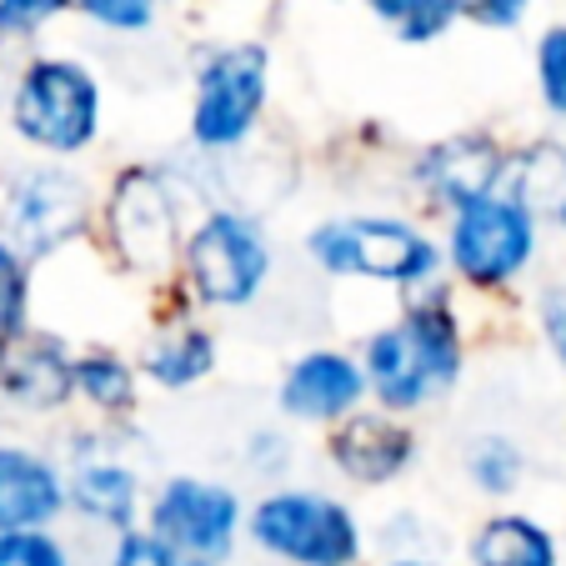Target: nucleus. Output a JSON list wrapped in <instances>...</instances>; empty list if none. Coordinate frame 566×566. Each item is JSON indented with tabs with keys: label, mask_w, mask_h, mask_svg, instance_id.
Masks as SVG:
<instances>
[{
	"label": "nucleus",
	"mask_w": 566,
	"mask_h": 566,
	"mask_svg": "<svg viewBox=\"0 0 566 566\" xmlns=\"http://www.w3.org/2000/svg\"><path fill=\"white\" fill-rule=\"evenodd\" d=\"M556 221H562V226H566V201H562V211H556Z\"/></svg>",
	"instance_id": "30"
},
{
	"label": "nucleus",
	"mask_w": 566,
	"mask_h": 566,
	"mask_svg": "<svg viewBox=\"0 0 566 566\" xmlns=\"http://www.w3.org/2000/svg\"><path fill=\"white\" fill-rule=\"evenodd\" d=\"M75 386L91 407L101 411H126L136 401V386H130V366L116 356H81L75 361Z\"/></svg>",
	"instance_id": "20"
},
{
	"label": "nucleus",
	"mask_w": 566,
	"mask_h": 566,
	"mask_svg": "<svg viewBox=\"0 0 566 566\" xmlns=\"http://www.w3.org/2000/svg\"><path fill=\"white\" fill-rule=\"evenodd\" d=\"M25 321V266L11 241H0V342L21 336Z\"/></svg>",
	"instance_id": "22"
},
{
	"label": "nucleus",
	"mask_w": 566,
	"mask_h": 566,
	"mask_svg": "<svg viewBox=\"0 0 566 566\" xmlns=\"http://www.w3.org/2000/svg\"><path fill=\"white\" fill-rule=\"evenodd\" d=\"M65 502L55 467L35 451L0 447V532H35Z\"/></svg>",
	"instance_id": "13"
},
{
	"label": "nucleus",
	"mask_w": 566,
	"mask_h": 566,
	"mask_svg": "<svg viewBox=\"0 0 566 566\" xmlns=\"http://www.w3.org/2000/svg\"><path fill=\"white\" fill-rule=\"evenodd\" d=\"M401 41L421 45L431 35H441L461 15V0H366Z\"/></svg>",
	"instance_id": "19"
},
{
	"label": "nucleus",
	"mask_w": 566,
	"mask_h": 566,
	"mask_svg": "<svg viewBox=\"0 0 566 566\" xmlns=\"http://www.w3.org/2000/svg\"><path fill=\"white\" fill-rule=\"evenodd\" d=\"M186 271L201 301L211 306H247L271 271L266 235L241 211H211L186 241Z\"/></svg>",
	"instance_id": "5"
},
{
	"label": "nucleus",
	"mask_w": 566,
	"mask_h": 566,
	"mask_svg": "<svg viewBox=\"0 0 566 566\" xmlns=\"http://www.w3.org/2000/svg\"><path fill=\"white\" fill-rule=\"evenodd\" d=\"M502 171H506V160H502V150H496V140H486V136H451L421 156V181H427V191L451 206L492 196L496 186H502Z\"/></svg>",
	"instance_id": "12"
},
{
	"label": "nucleus",
	"mask_w": 566,
	"mask_h": 566,
	"mask_svg": "<svg viewBox=\"0 0 566 566\" xmlns=\"http://www.w3.org/2000/svg\"><path fill=\"white\" fill-rule=\"evenodd\" d=\"M467 471L481 492H512L516 476H522V451L502 437H481L467 451Z\"/></svg>",
	"instance_id": "21"
},
{
	"label": "nucleus",
	"mask_w": 566,
	"mask_h": 566,
	"mask_svg": "<svg viewBox=\"0 0 566 566\" xmlns=\"http://www.w3.org/2000/svg\"><path fill=\"white\" fill-rule=\"evenodd\" d=\"M536 226L532 206L516 196H481V201L457 206V226H451V261L471 286H506L516 271L532 261Z\"/></svg>",
	"instance_id": "6"
},
{
	"label": "nucleus",
	"mask_w": 566,
	"mask_h": 566,
	"mask_svg": "<svg viewBox=\"0 0 566 566\" xmlns=\"http://www.w3.org/2000/svg\"><path fill=\"white\" fill-rule=\"evenodd\" d=\"M6 391H11V401H21L31 411H55L75 391V361L55 342L31 336L6 361Z\"/></svg>",
	"instance_id": "15"
},
{
	"label": "nucleus",
	"mask_w": 566,
	"mask_h": 566,
	"mask_svg": "<svg viewBox=\"0 0 566 566\" xmlns=\"http://www.w3.org/2000/svg\"><path fill=\"white\" fill-rule=\"evenodd\" d=\"M251 536L266 552L286 556L296 566H352L361 552L356 522L342 502L316 492H276L256 506Z\"/></svg>",
	"instance_id": "4"
},
{
	"label": "nucleus",
	"mask_w": 566,
	"mask_h": 566,
	"mask_svg": "<svg viewBox=\"0 0 566 566\" xmlns=\"http://www.w3.org/2000/svg\"><path fill=\"white\" fill-rule=\"evenodd\" d=\"M526 11V0H461V15L481 25H516Z\"/></svg>",
	"instance_id": "27"
},
{
	"label": "nucleus",
	"mask_w": 566,
	"mask_h": 566,
	"mask_svg": "<svg viewBox=\"0 0 566 566\" xmlns=\"http://www.w3.org/2000/svg\"><path fill=\"white\" fill-rule=\"evenodd\" d=\"M461 371L457 326L441 306H417L366 342V381L386 411H417L427 396L447 391Z\"/></svg>",
	"instance_id": "1"
},
{
	"label": "nucleus",
	"mask_w": 566,
	"mask_h": 566,
	"mask_svg": "<svg viewBox=\"0 0 566 566\" xmlns=\"http://www.w3.org/2000/svg\"><path fill=\"white\" fill-rule=\"evenodd\" d=\"M536 81H542V101L566 116V25L542 35V51H536Z\"/></svg>",
	"instance_id": "23"
},
{
	"label": "nucleus",
	"mask_w": 566,
	"mask_h": 566,
	"mask_svg": "<svg viewBox=\"0 0 566 566\" xmlns=\"http://www.w3.org/2000/svg\"><path fill=\"white\" fill-rule=\"evenodd\" d=\"M11 120L31 146L71 156L96 140L101 91L91 71H81L75 61H35L15 86Z\"/></svg>",
	"instance_id": "3"
},
{
	"label": "nucleus",
	"mask_w": 566,
	"mask_h": 566,
	"mask_svg": "<svg viewBox=\"0 0 566 566\" xmlns=\"http://www.w3.org/2000/svg\"><path fill=\"white\" fill-rule=\"evenodd\" d=\"M261 106H266V51L256 41L226 45L201 65L191 136L211 150L241 146V136L256 126Z\"/></svg>",
	"instance_id": "7"
},
{
	"label": "nucleus",
	"mask_w": 566,
	"mask_h": 566,
	"mask_svg": "<svg viewBox=\"0 0 566 566\" xmlns=\"http://www.w3.org/2000/svg\"><path fill=\"white\" fill-rule=\"evenodd\" d=\"M542 326H546V342H552L556 361L566 366V286L542 301Z\"/></svg>",
	"instance_id": "29"
},
{
	"label": "nucleus",
	"mask_w": 566,
	"mask_h": 566,
	"mask_svg": "<svg viewBox=\"0 0 566 566\" xmlns=\"http://www.w3.org/2000/svg\"><path fill=\"white\" fill-rule=\"evenodd\" d=\"M0 566H65V552L41 526L35 532H0Z\"/></svg>",
	"instance_id": "24"
},
{
	"label": "nucleus",
	"mask_w": 566,
	"mask_h": 566,
	"mask_svg": "<svg viewBox=\"0 0 566 566\" xmlns=\"http://www.w3.org/2000/svg\"><path fill=\"white\" fill-rule=\"evenodd\" d=\"M86 226V186L71 171H31L6 201V241L25 256L55 251Z\"/></svg>",
	"instance_id": "9"
},
{
	"label": "nucleus",
	"mask_w": 566,
	"mask_h": 566,
	"mask_svg": "<svg viewBox=\"0 0 566 566\" xmlns=\"http://www.w3.org/2000/svg\"><path fill=\"white\" fill-rule=\"evenodd\" d=\"M111 241L126 266H160L176 247V196L166 176L140 166L111 191Z\"/></svg>",
	"instance_id": "10"
},
{
	"label": "nucleus",
	"mask_w": 566,
	"mask_h": 566,
	"mask_svg": "<svg viewBox=\"0 0 566 566\" xmlns=\"http://www.w3.org/2000/svg\"><path fill=\"white\" fill-rule=\"evenodd\" d=\"M71 0H0V25H35L45 15L65 11Z\"/></svg>",
	"instance_id": "28"
},
{
	"label": "nucleus",
	"mask_w": 566,
	"mask_h": 566,
	"mask_svg": "<svg viewBox=\"0 0 566 566\" xmlns=\"http://www.w3.org/2000/svg\"><path fill=\"white\" fill-rule=\"evenodd\" d=\"M211 361H216L211 336H206L201 326H191V332L166 336V342L146 356V371L156 376L160 386H191V381H201V376L211 371Z\"/></svg>",
	"instance_id": "18"
},
{
	"label": "nucleus",
	"mask_w": 566,
	"mask_h": 566,
	"mask_svg": "<svg viewBox=\"0 0 566 566\" xmlns=\"http://www.w3.org/2000/svg\"><path fill=\"white\" fill-rule=\"evenodd\" d=\"M366 366H356L342 352H311L291 366L281 381V411L301 421H336L352 417L356 401L366 396Z\"/></svg>",
	"instance_id": "11"
},
{
	"label": "nucleus",
	"mask_w": 566,
	"mask_h": 566,
	"mask_svg": "<svg viewBox=\"0 0 566 566\" xmlns=\"http://www.w3.org/2000/svg\"><path fill=\"white\" fill-rule=\"evenodd\" d=\"M111 566H181V562H176L171 546L160 542V536H120Z\"/></svg>",
	"instance_id": "26"
},
{
	"label": "nucleus",
	"mask_w": 566,
	"mask_h": 566,
	"mask_svg": "<svg viewBox=\"0 0 566 566\" xmlns=\"http://www.w3.org/2000/svg\"><path fill=\"white\" fill-rule=\"evenodd\" d=\"M91 21L116 25V31H140L156 15V0H75Z\"/></svg>",
	"instance_id": "25"
},
{
	"label": "nucleus",
	"mask_w": 566,
	"mask_h": 566,
	"mask_svg": "<svg viewBox=\"0 0 566 566\" xmlns=\"http://www.w3.org/2000/svg\"><path fill=\"white\" fill-rule=\"evenodd\" d=\"M241 502L216 481L176 476L150 506V536L171 546L181 566H221L231 556Z\"/></svg>",
	"instance_id": "8"
},
{
	"label": "nucleus",
	"mask_w": 566,
	"mask_h": 566,
	"mask_svg": "<svg viewBox=\"0 0 566 566\" xmlns=\"http://www.w3.org/2000/svg\"><path fill=\"white\" fill-rule=\"evenodd\" d=\"M476 566H556V542L532 516H496L471 542Z\"/></svg>",
	"instance_id": "16"
},
{
	"label": "nucleus",
	"mask_w": 566,
	"mask_h": 566,
	"mask_svg": "<svg viewBox=\"0 0 566 566\" xmlns=\"http://www.w3.org/2000/svg\"><path fill=\"white\" fill-rule=\"evenodd\" d=\"M311 256L336 276H371V281H427L437 271V247L407 221H386V216H346L311 231Z\"/></svg>",
	"instance_id": "2"
},
{
	"label": "nucleus",
	"mask_w": 566,
	"mask_h": 566,
	"mask_svg": "<svg viewBox=\"0 0 566 566\" xmlns=\"http://www.w3.org/2000/svg\"><path fill=\"white\" fill-rule=\"evenodd\" d=\"M71 502L86 516H96V522L126 532L130 512H136V476L126 467H116V461H86L71 481Z\"/></svg>",
	"instance_id": "17"
},
{
	"label": "nucleus",
	"mask_w": 566,
	"mask_h": 566,
	"mask_svg": "<svg viewBox=\"0 0 566 566\" xmlns=\"http://www.w3.org/2000/svg\"><path fill=\"white\" fill-rule=\"evenodd\" d=\"M401 566H427V562H401Z\"/></svg>",
	"instance_id": "31"
},
{
	"label": "nucleus",
	"mask_w": 566,
	"mask_h": 566,
	"mask_svg": "<svg viewBox=\"0 0 566 566\" xmlns=\"http://www.w3.org/2000/svg\"><path fill=\"white\" fill-rule=\"evenodd\" d=\"M411 441L407 427H396L391 417H346V427L332 437V457L361 486H381V481L401 476L411 467Z\"/></svg>",
	"instance_id": "14"
}]
</instances>
